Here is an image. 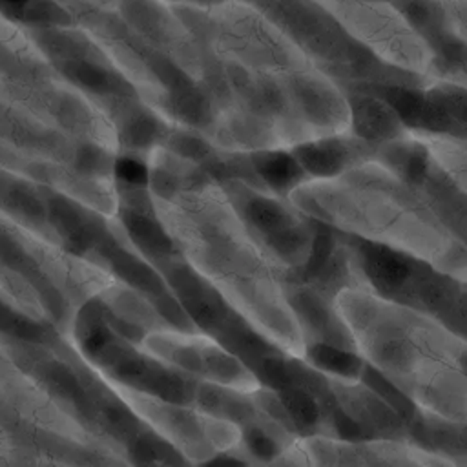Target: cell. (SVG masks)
I'll list each match as a JSON object with an SVG mask.
<instances>
[{
    "label": "cell",
    "mask_w": 467,
    "mask_h": 467,
    "mask_svg": "<svg viewBox=\"0 0 467 467\" xmlns=\"http://www.w3.org/2000/svg\"><path fill=\"white\" fill-rule=\"evenodd\" d=\"M155 213L181 255L263 337L303 358L305 336L283 288L288 275L248 230L221 182L159 146L146 157Z\"/></svg>",
    "instance_id": "6da1fadb"
},
{
    "label": "cell",
    "mask_w": 467,
    "mask_h": 467,
    "mask_svg": "<svg viewBox=\"0 0 467 467\" xmlns=\"http://www.w3.org/2000/svg\"><path fill=\"white\" fill-rule=\"evenodd\" d=\"M332 305L356 352L412 405L465 425V336L352 281Z\"/></svg>",
    "instance_id": "7a4b0ae2"
},
{
    "label": "cell",
    "mask_w": 467,
    "mask_h": 467,
    "mask_svg": "<svg viewBox=\"0 0 467 467\" xmlns=\"http://www.w3.org/2000/svg\"><path fill=\"white\" fill-rule=\"evenodd\" d=\"M286 199L319 224L405 252L465 281V239L441 221L420 190L376 159L332 177H306Z\"/></svg>",
    "instance_id": "3957f363"
},
{
    "label": "cell",
    "mask_w": 467,
    "mask_h": 467,
    "mask_svg": "<svg viewBox=\"0 0 467 467\" xmlns=\"http://www.w3.org/2000/svg\"><path fill=\"white\" fill-rule=\"evenodd\" d=\"M378 62L425 82L447 80L438 51L405 9L389 0H306Z\"/></svg>",
    "instance_id": "277c9868"
},
{
    "label": "cell",
    "mask_w": 467,
    "mask_h": 467,
    "mask_svg": "<svg viewBox=\"0 0 467 467\" xmlns=\"http://www.w3.org/2000/svg\"><path fill=\"white\" fill-rule=\"evenodd\" d=\"M219 182L248 230L272 259L286 274L303 270L314 250L316 221L301 213L286 197L266 188L237 177H226Z\"/></svg>",
    "instance_id": "5b68a950"
},
{
    "label": "cell",
    "mask_w": 467,
    "mask_h": 467,
    "mask_svg": "<svg viewBox=\"0 0 467 467\" xmlns=\"http://www.w3.org/2000/svg\"><path fill=\"white\" fill-rule=\"evenodd\" d=\"M139 345L197 379L243 392H254L261 387L257 376L235 354L201 330H151L142 336Z\"/></svg>",
    "instance_id": "8992f818"
},
{
    "label": "cell",
    "mask_w": 467,
    "mask_h": 467,
    "mask_svg": "<svg viewBox=\"0 0 467 467\" xmlns=\"http://www.w3.org/2000/svg\"><path fill=\"white\" fill-rule=\"evenodd\" d=\"M308 465H454L452 460L407 438H299Z\"/></svg>",
    "instance_id": "52a82bcc"
},
{
    "label": "cell",
    "mask_w": 467,
    "mask_h": 467,
    "mask_svg": "<svg viewBox=\"0 0 467 467\" xmlns=\"http://www.w3.org/2000/svg\"><path fill=\"white\" fill-rule=\"evenodd\" d=\"M376 146L348 131L303 140L288 150L308 177H332L358 162L372 159Z\"/></svg>",
    "instance_id": "ba28073f"
},
{
    "label": "cell",
    "mask_w": 467,
    "mask_h": 467,
    "mask_svg": "<svg viewBox=\"0 0 467 467\" xmlns=\"http://www.w3.org/2000/svg\"><path fill=\"white\" fill-rule=\"evenodd\" d=\"M343 89L350 108L352 135L372 144H381L405 133L407 126L401 117L381 95L363 86H347Z\"/></svg>",
    "instance_id": "9c48e42d"
},
{
    "label": "cell",
    "mask_w": 467,
    "mask_h": 467,
    "mask_svg": "<svg viewBox=\"0 0 467 467\" xmlns=\"http://www.w3.org/2000/svg\"><path fill=\"white\" fill-rule=\"evenodd\" d=\"M407 133L423 146L431 161L449 177V181L465 192V137L423 128H407Z\"/></svg>",
    "instance_id": "30bf717a"
},
{
    "label": "cell",
    "mask_w": 467,
    "mask_h": 467,
    "mask_svg": "<svg viewBox=\"0 0 467 467\" xmlns=\"http://www.w3.org/2000/svg\"><path fill=\"white\" fill-rule=\"evenodd\" d=\"M248 157L263 186L281 197H286L296 184L308 177L288 148L248 151Z\"/></svg>",
    "instance_id": "8fae6325"
},
{
    "label": "cell",
    "mask_w": 467,
    "mask_h": 467,
    "mask_svg": "<svg viewBox=\"0 0 467 467\" xmlns=\"http://www.w3.org/2000/svg\"><path fill=\"white\" fill-rule=\"evenodd\" d=\"M303 359L317 370L339 378H359L365 368V361L356 350L341 348L321 341L308 343Z\"/></svg>",
    "instance_id": "7c38bea8"
},
{
    "label": "cell",
    "mask_w": 467,
    "mask_h": 467,
    "mask_svg": "<svg viewBox=\"0 0 467 467\" xmlns=\"http://www.w3.org/2000/svg\"><path fill=\"white\" fill-rule=\"evenodd\" d=\"M9 5H26L29 0H4Z\"/></svg>",
    "instance_id": "4fadbf2b"
}]
</instances>
